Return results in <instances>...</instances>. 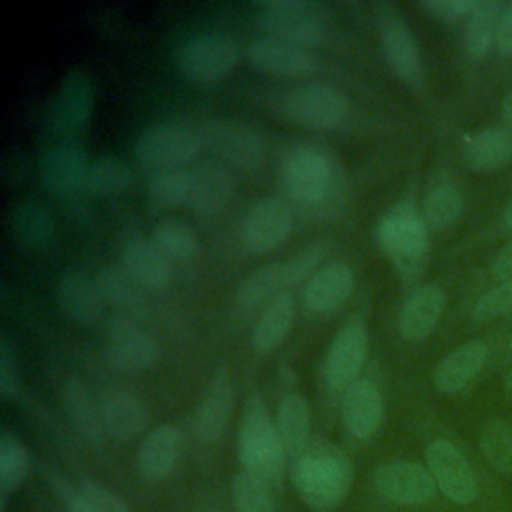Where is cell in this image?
<instances>
[{"label": "cell", "instance_id": "1", "mask_svg": "<svg viewBox=\"0 0 512 512\" xmlns=\"http://www.w3.org/2000/svg\"><path fill=\"white\" fill-rule=\"evenodd\" d=\"M290 480L306 506L314 512H332L350 492L352 464L338 446L314 442L294 460Z\"/></svg>", "mask_w": 512, "mask_h": 512}, {"label": "cell", "instance_id": "2", "mask_svg": "<svg viewBox=\"0 0 512 512\" xmlns=\"http://www.w3.org/2000/svg\"><path fill=\"white\" fill-rule=\"evenodd\" d=\"M422 212L410 200L394 204L376 226V242L386 260L404 282L420 278L428 254L430 236Z\"/></svg>", "mask_w": 512, "mask_h": 512}, {"label": "cell", "instance_id": "3", "mask_svg": "<svg viewBox=\"0 0 512 512\" xmlns=\"http://www.w3.org/2000/svg\"><path fill=\"white\" fill-rule=\"evenodd\" d=\"M280 182L292 202L318 208L340 192L342 174L330 152L304 142L286 152L280 166Z\"/></svg>", "mask_w": 512, "mask_h": 512}, {"label": "cell", "instance_id": "4", "mask_svg": "<svg viewBox=\"0 0 512 512\" xmlns=\"http://www.w3.org/2000/svg\"><path fill=\"white\" fill-rule=\"evenodd\" d=\"M238 458L242 462V470L258 476L276 490L280 488L286 452L280 442L276 422L258 394H252L242 410Z\"/></svg>", "mask_w": 512, "mask_h": 512}, {"label": "cell", "instance_id": "5", "mask_svg": "<svg viewBox=\"0 0 512 512\" xmlns=\"http://www.w3.org/2000/svg\"><path fill=\"white\" fill-rule=\"evenodd\" d=\"M258 26L278 42L310 48L324 42L328 20L324 10L310 0H264L256 2Z\"/></svg>", "mask_w": 512, "mask_h": 512}, {"label": "cell", "instance_id": "6", "mask_svg": "<svg viewBox=\"0 0 512 512\" xmlns=\"http://www.w3.org/2000/svg\"><path fill=\"white\" fill-rule=\"evenodd\" d=\"M202 146H206L222 164L250 172L256 170L266 156V146L258 130L232 118H214L198 130Z\"/></svg>", "mask_w": 512, "mask_h": 512}, {"label": "cell", "instance_id": "7", "mask_svg": "<svg viewBox=\"0 0 512 512\" xmlns=\"http://www.w3.org/2000/svg\"><path fill=\"white\" fill-rule=\"evenodd\" d=\"M288 120L314 130H334L346 124L352 114L344 92L326 84H304L290 90L282 100Z\"/></svg>", "mask_w": 512, "mask_h": 512}, {"label": "cell", "instance_id": "8", "mask_svg": "<svg viewBox=\"0 0 512 512\" xmlns=\"http://www.w3.org/2000/svg\"><path fill=\"white\" fill-rule=\"evenodd\" d=\"M240 62V50L228 36L206 34L186 40L176 52L178 70L192 82L214 84L228 78Z\"/></svg>", "mask_w": 512, "mask_h": 512}, {"label": "cell", "instance_id": "9", "mask_svg": "<svg viewBox=\"0 0 512 512\" xmlns=\"http://www.w3.org/2000/svg\"><path fill=\"white\" fill-rule=\"evenodd\" d=\"M376 22H378L380 48L388 68L404 84L416 86L422 78V58L404 16L394 4L378 2Z\"/></svg>", "mask_w": 512, "mask_h": 512}, {"label": "cell", "instance_id": "10", "mask_svg": "<svg viewBox=\"0 0 512 512\" xmlns=\"http://www.w3.org/2000/svg\"><path fill=\"white\" fill-rule=\"evenodd\" d=\"M202 148L200 134L188 126L164 122L144 130L136 142V158L152 170H172L190 162Z\"/></svg>", "mask_w": 512, "mask_h": 512}, {"label": "cell", "instance_id": "11", "mask_svg": "<svg viewBox=\"0 0 512 512\" xmlns=\"http://www.w3.org/2000/svg\"><path fill=\"white\" fill-rule=\"evenodd\" d=\"M294 226V208L282 196H264L242 222V246L250 254H264L282 244Z\"/></svg>", "mask_w": 512, "mask_h": 512}, {"label": "cell", "instance_id": "12", "mask_svg": "<svg viewBox=\"0 0 512 512\" xmlns=\"http://www.w3.org/2000/svg\"><path fill=\"white\" fill-rule=\"evenodd\" d=\"M426 468L436 488L456 502L470 504L478 498V478L466 456L448 440H434L426 448Z\"/></svg>", "mask_w": 512, "mask_h": 512}, {"label": "cell", "instance_id": "13", "mask_svg": "<svg viewBox=\"0 0 512 512\" xmlns=\"http://www.w3.org/2000/svg\"><path fill=\"white\" fill-rule=\"evenodd\" d=\"M374 486L384 500L402 506L426 504L436 492V482L430 470L412 460L380 464L374 470Z\"/></svg>", "mask_w": 512, "mask_h": 512}, {"label": "cell", "instance_id": "14", "mask_svg": "<svg viewBox=\"0 0 512 512\" xmlns=\"http://www.w3.org/2000/svg\"><path fill=\"white\" fill-rule=\"evenodd\" d=\"M106 362L122 372H140L156 362L158 346L130 316H112L104 348Z\"/></svg>", "mask_w": 512, "mask_h": 512}, {"label": "cell", "instance_id": "15", "mask_svg": "<svg viewBox=\"0 0 512 512\" xmlns=\"http://www.w3.org/2000/svg\"><path fill=\"white\" fill-rule=\"evenodd\" d=\"M368 352V330L362 322L346 324L332 340L324 360V382L330 390L352 386L364 366Z\"/></svg>", "mask_w": 512, "mask_h": 512}, {"label": "cell", "instance_id": "16", "mask_svg": "<svg viewBox=\"0 0 512 512\" xmlns=\"http://www.w3.org/2000/svg\"><path fill=\"white\" fill-rule=\"evenodd\" d=\"M88 168L90 162L84 150L70 140H62L56 146H50L38 162L44 186L58 196L80 192L86 186Z\"/></svg>", "mask_w": 512, "mask_h": 512}, {"label": "cell", "instance_id": "17", "mask_svg": "<svg viewBox=\"0 0 512 512\" xmlns=\"http://www.w3.org/2000/svg\"><path fill=\"white\" fill-rule=\"evenodd\" d=\"M232 408H234L232 378L226 368H220L206 384L194 414V430L200 442L214 444L226 434L232 418Z\"/></svg>", "mask_w": 512, "mask_h": 512}, {"label": "cell", "instance_id": "18", "mask_svg": "<svg viewBox=\"0 0 512 512\" xmlns=\"http://www.w3.org/2000/svg\"><path fill=\"white\" fill-rule=\"evenodd\" d=\"M356 284L354 270L344 260L324 264L302 288L304 308L312 314H330L338 310L352 294Z\"/></svg>", "mask_w": 512, "mask_h": 512}, {"label": "cell", "instance_id": "19", "mask_svg": "<svg viewBox=\"0 0 512 512\" xmlns=\"http://www.w3.org/2000/svg\"><path fill=\"white\" fill-rule=\"evenodd\" d=\"M92 84L82 70H70L60 84V92L52 110L54 130L70 138L86 128L92 114Z\"/></svg>", "mask_w": 512, "mask_h": 512}, {"label": "cell", "instance_id": "20", "mask_svg": "<svg viewBox=\"0 0 512 512\" xmlns=\"http://www.w3.org/2000/svg\"><path fill=\"white\" fill-rule=\"evenodd\" d=\"M342 422L356 440H370L384 418V400L372 380H356L342 394Z\"/></svg>", "mask_w": 512, "mask_h": 512}, {"label": "cell", "instance_id": "21", "mask_svg": "<svg viewBox=\"0 0 512 512\" xmlns=\"http://www.w3.org/2000/svg\"><path fill=\"white\" fill-rule=\"evenodd\" d=\"M246 60L258 72L282 78L310 76L318 70V60L308 50L272 38L252 42L246 48Z\"/></svg>", "mask_w": 512, "mask_h": 512}, {"label": "cell", "instance_id": "22", "mask_svg": "<svg viewBox=\"0 0 512 512\" xmlns=\"http://www.w3.org/2000/svg\"><path fill=\"white\" fill-rule=\"evenodd\" d=\"M446 308V294L438 284L416 286L398 312V332L408 342L424 340L438 324Z\"/></svg>", "mask_w": 512, "mask_h": 512}, {"label": "cell", "instance_id": "23", "mask_svg": "<svg viewBox=\"0 0 512 512\" xmlns=\"http://www.w3.org/2000/svg\"><path fill=\"white\" fill-rule=\"evenodd\" d=\"M234 192V178L224 164H200L190 170V194L186 206L202 218L220 214Z\"/></svg>", "mask_w": 512, "mask_h": 512}, {"label": "cell", "instance_id": "24", "mask_svg": "<svg viewBox=\"0 0 512 512\" xmlns=\"http://www.w3.org/2000/svg\"><path fill=\"white\" fill-rule=\"evenodd\" d=\"M104 434L118 442L134 440L148 424V412L138 396L122 388H110L98 402Z\"/></svg>", "mask_w": 512, "mask_h": 512}, {"label": "cell", "instance_id": "25", "mask_svg": "<svg viewBox=\"0 0 512 512\" xmlns=\"http://www.w3.org/2000/svg\"><path fill=\"white\" fill-rule=\"evenodd\" d=\"M56 300L60 310L78 324L96 322L104 308L96 278H90L82 270H64L58 276Z\"/></svg>", "mask_w": 512, "mask_h": 512}, {"label": "cell", "instance_id": "26", "mask_svg": "<svg viewBox=\"0 0 512 512\" xmlns=\"http://www.w3.org/2000/svg\"><path fill=\"white\" fill-rule=\"evenodd\" d=\"M488 358V346L482 340H468L448 352L434 368L432 384L440 394L464 390L482 370Z\"/></svg>", "mask_w": 512, "mask_h": 512}, {"label": "cell", "instance_id": "27", "mask_svg": "<svg viewBox=\"0 0 512 512\" xmlns=\"http://www.w3.org/2000/svg\"><path fill=\"white\" fill-rule=\"evenodd\" d=\"M120 268L146 290L166 288L172 280V260L152 240L130 238L120 250Z\"/></svg>", "mask_w": 512, "mask_h": 512}, {"label": "cell", "instance_id": "28", "mask_svg": "<svg viewBox=\"0 0 512 512\" xmlns=\"http://www.w3.org/2000/svg\"><path fill=\"white\" fill-rule=\"evenodd\" d=\"M182 448V438L176 426L164 424L154 428L138 448V470L150 480L158 482L170 476Z\"/></svg>", "mask_w": 512, "mask_h": 512}, {"label": "cell", "instance_id": "29", "mask_svg": "<svg viewBox=\"0 0 512 512\" xmlns=\"http://www.w3.org/2000/svg\"><path fill=\"white\" fill-rule=\"evenodd\" d=\"M462 160L472 172H494L512 160V136L500 128L474 132L462 144Z\"/></svg>", "mask_w": 512, "mask_h": 512}, {"label": "cell", "instance_id": "30", "mask_svg": "<svg viewBox=\"0 0 512 512\" xmlns=\"http://www.w3.org/2000/svg\"><path fill=\"white\" fill-rule=\"evenodd\" d=\"M294 318H296V304L290 292H282L274 300H270L260 312L252 328L254 350L262 354L276 350L290 334L294 326Z\"/></svg>", "mask_w": 512, "mask_h": 512}, {"label": "cell", "instance_id": "31", "mask_svg": "<svg viewBox=\"0 0 512 512\" xmlns=\"http://www.w3.org/2000/svg\"><path fill=\"white\" fill-rule=\"evenodd\" d=\"M274 422L286 456L298 458L308 448L312 428L308 402L300 394H286L278 404Z\"/></svg>", "mask_w": 512, "mask_h": 512}, {"label": "cell", "instance_id": "32", "mask_svg": "<svg viewBox=\"0 0 512 512\" xmlns=\"http://www.w3.org/2000/svg\"><path fill=\"white\" fill-rule=\"evenodd\" d=\"M288 288H292V280H290L286 260L272 262V264H266V266L254 270L238 284L236 302L242 308H254L260 304L266 306L278 294L288 292Z\"/></svg>", "mask_w": 512, "mask_h": 512}, {"label": "cell", "instance_id": "33", "mask_svg": "<svg viewBox=\"0 0 512 512\" xmlns=\"http://www.w3.org/2000/svg\"><path fill=\"white\" fill-rule=\"evenodd\" d=\"M62 404L72 422L74 430L92 446L100 444L104 438V428L100 420V408L94 404L90 392L86 390L84 382L72 378L64 384L62 390Z\"/></svg>", "mask_w": 512, "mask_h": 512}, {"label": "cell", "instance_id": "34", "mask_svg": "<svg viewBox=\"0 0 512 512\" xmlns=\"http://www.w3.org/2000/svg\"><path fill=\"white\" fill-rule=\"evenodd\" d=\"M504 6L496 0H478L472 14L466 18L462 46L466 54L480 60L488 54L490 46L496 42V30Z\"/></svg>", "mask_w": 512, "mask_h": 512}, {"label": "cell", "instance_id": "35", "mask_svg": "<svg viewBox=\"0 0 512 512\" xmlns=\"http://www.w3.org/2000/svg\"><path fill=\"white\" fill-rule=\"evenodd\" d=\"M96 284L100 288L104 302L122 310L124 316L134 318L144 314L146 310L144 288L132 276H128L122 268L104 266L96 276Z\"/></svg>", "mask_w": 512, "mask_h": 512}, {"label": "cell", "instance_id": "36", "mask_svg": "<svg viewBox=\"0 0 512 512\" xmlns=\"http://www.w3.org/2000/svg\"><path fill=\"white\" fill-rule=\"evenodd\" d=\"M464 210V198L460 188L450 180H436L422 202V216L432 230H444L452 226Z\"/></svg>", "mask_w": 512, "mask_h": 512}, {"label": "cell", "instance_id": "37", "mask_svg": "<svg viewBox=\"0 0 512 512\" xmlns=\"http://www.w3.org/2000/svg\"><path fill=\"white\" fill-rule=\"evenodd\" d=\"M14 238L28 248H44L54 234V222L48 210L36 202H22L12 210Z\"/></svg>", "mask_w": 512, "mask_h": 512}, {"label": "cell", "instance_id": "38", "mask_svg": "<svg viewBox=\"0 0 512 512\" xmlns=\"http://www.w3.org/2000/svg\"><path fill=\"white\" fill-rule=\"evenodd\" d=\"M188 194H190V170H182V168L154 172L146 188V200L154 210L182 206L188 202Z\"/></svg>", "mask_w": 512, "mask_h": 512}, {"label": "cell", "instance_id": "39", "mask_svg": "<svg viewBox=\"0 0 512 512\" xmlns=\"http://www.w3.org/2000/svg\"><path fill=\"white\" fill-rule=\"evenodd\" d=\"M132 184V170L120 158H98L90 162L86 190L94 196H118Z\"/></svg>", "mask_w": 512, "mask_h": 512}, {"label": "cell", "instance_id": "40", "mask_svg": "<svg viewBox=\"0 0 512 512\" xmlns=\"http://www.w3.org/2000/svg\"><path fill=\"white\" fill-rule=\"evenodd\" d=\"M276 488L258 476L240 470L232 480V500L236 512H276Z\"/></svg>", "mask_w": 512, "mask_h": 512}, {"label": "cell", "instance_id": "41", "mask_svg": "<svg viewBox=\"0 0 512 512\" xmlns=\"http://www.w3.org/2000/svg\"><path fill=\"white\" fill-rule=\"evenodd\" d=\"M158 250L170 258L172 262L188 260L198 252V236L196 232L178 220H164L154 226L150 238Z\"/></svg>", "mask_w": 512, "mask_h": 512}, {"label": "cell", "instance_id": "42", "mask_svg": "<svg viewBox=\"0 0 512 512\" xmlns=\"http://www.w3.org/2000/svg\"><path fill=\"white\" fill-rule=\"evenodd\" d=\"M30 470V454L12 432L0 436V488L4 494L18 490Z\"/></svg>", "mask_w": 512, "mask_h": 512}, {"label": "cell", "instance_id": "43", "mask_svg": "<svg viewBox=\"0 0 512 512\" xmlns=\"http://www.w3.org/2000/svg\"><path fill=\"white\" fill-rule=\"evenodd\" d=\"M480 450L494 470L502 474H512V422H488L480 434Z\"/></svg>", "mask_w": 512, "mask_h": 512}, {"label": "cell", "instance_id": "44", "mask_svg": "<svg viewBox=\"0 0 512 512\" xmlns=\"http://www.w3.org/2000/svg\"><path fill=\"white\" fill-rule=\"evenodd\" d=\"M66 496L70 512H130L114 492L94 480L80 482L78 490Z\"/></svg>", "mask_w": 512, "mask_h": 512}, {"label": "cell", "instance_id": "45", "mask_svg": "<svg viewBox=\"0 0 512 512\" xmlns=\"http://www.w3.org/2000/svg\"><path fill=\"white\" fill-rule=\"evenodd\" d=\"M508 314H512V278L486 290L472 308V318L476 322H488Z\"/></svg>", "mask_w": 512, "mask_h": 512}, {"label": "cell", "instance_id": "46", "mask_svg": "<svg viewBox=\"0 0 512 512\" xmlns=\"http://www.w3.org/2000/svg\"><path fill=\"white\" fill-rule=\"evenodd\" d=\"M478 0H422L420 8L434 20L456 22L468 18Z\"/></svg>", "mask_w": 512, "mask_h": 512}, {"label": "cell", "instance_id": "47", "mask_svg": "<svg viewBox=\"0 0 512 512\" xmlns=\"http://www.w3.org/2000/svg\"><path fill=\"white\" fill-rule=\"evenodd\" d=\"M20 388V380L14 368V360H12V352L8 346V340L2 338L0 342V394L10 400L18 394Z\"/></svg>", "mask_w": 512, "mask_h": 512}, {"label": "cell", "instance_id": "48", "mask_svg": "<svg viewBox=\"0 0 512 512\" xmlns=\"http://www.w3.org/2000/svg\"><path fill=\"white\" fill-rule=\"evenodd\" d=\"M496 50L504 58H512V2L504 6L498 30H496Z\"/></svg>", "mask_w": 512, "mask_h": 512}, {"label": "cell", "instance_id": "49", "mask_svg": "<svg viewBox=\"0 0 512 512\" xmlns=\"http://www.w3.org/2000/svg\"><path fill=\"white\" fill-rule=\"evenodd\" d=\"M492 272L496 278L510 280L512 278V242H508L504 248H500L492 262Z\"/></svg>", "mask_w": 512, "mask_h": 512}, {"label": "cell", "instance_id": "50", "mask_svg": "<svg viewBox=\"0 0 512 512\" xmlns=\"http://www.w3.org/2000/svg\"><path fill=\"white\" fill-rule=\"evenodd\" d=\"M502 116H504V120L512 126V90L504 96V100H502Z\"/></svg>", "mask_w": 512, "mask_h": 512}, {"label": "cell", "instance_id": "51", "mask_svg": "<svg viewBox=\"0 0 512 512\" xmlns=\"http://www.w3.org/2000/svg\"><path fill=\"white\" fill-rule=\"evenodd\" d=\"M502 222H504V226H506L508 230H512V198L508 200V204H506L504 210H502Z\"/></svg>", "mask_w": 512, "mask_h": 512}, {"label": "cell", "instance_id": "52", "mask_svg": "<svg viewBox=\"0 0 512 512\" xmlns=\"http://www.w3.org/2000/svg\"><path fill=\"white\" fill-rule=\"evenodd\" d=\"M504 390H506V394L512 398V372H508L506 378H504Z\"/></svg>", "mask_w": 512, "mask_h": 512}, {"label": "cell", "instance_id": "53", "mask_svg": "<svg viewBox=\"0 0 512 512\" xmlns=\"http://www.w3.org/2000/svg\"><path fill=\"white\" fill-rule=\"evenodd\" d=\"M508 346H510V350H512V336H510V342H508Z\"/></svg>", "mask_w": 512, "mask_h": 512}, {"label": "cell", "instance_id": "54", "mask_svg": "<svg viewBox=\"0 0 512 512\" xmlns=\"http://www.w3.org/2000/svg\"><path fill=\"white\" fill-rule=\"evenodd\" d=\"M214 512H218V510H214Z\"/></svg>", "mask_w": 512, "mask_h": 512}]
</instances>
